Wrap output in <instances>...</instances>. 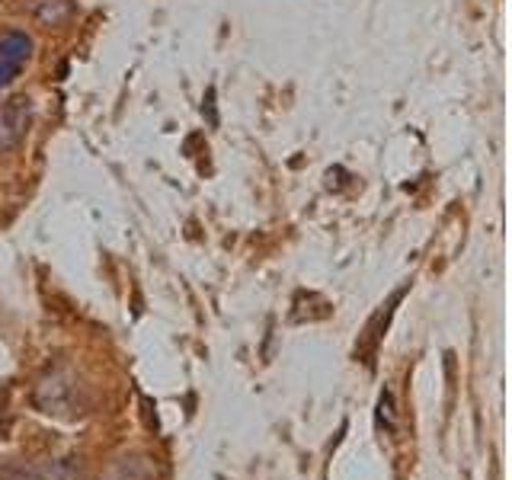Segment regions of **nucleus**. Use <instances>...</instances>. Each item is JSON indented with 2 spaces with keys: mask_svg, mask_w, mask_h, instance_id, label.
<instances>
[{
  "mask_svg": "<svg viewBox=\"0 0 512 480\" xmlns=\"http://www.w3.org/2000/svg\"><path fill=\"white\" fill-rule=\"evenodd\" d=\"M71 10H74L71 0H32V13H36L42 23H52V26L68 20Z\"/></svg>",
  "mask_w": 512,
  "mask_h": 480,
  "instance_id": "423d86ee",
  "label": "nucleus"
},
{
  "mask_svg": "<svg viewBox=\"0 0 512 480\" xmlns=\"http://www.w3.org/2000/svg\"><path fill=\"white\" fill-rule=\"evenodd\" d=\"M36 407L42 413H55V416H74L84 407L80 400V384L64 365L52 368L39 384H36Z\"/></svg>",
  "mask_w": 512,
  "mask_h": 480,
  "instance_id": "f257e3e1",
  "label": "nucleus"
},
{
  "mask_svg": "<svg viewBox=\"0 0 512 480\" xmlns=\"http://www.w3.org/2000/svg\"><path fill=\"white\" fill-rule=\"evenodd\" d=\"M378 426H384V429H394V397H391V391H381V397H378Z\"/></svg>",
  "mask_w": 512,
  "mask_h": 480,
  "instance_id": "0eeeda50",
  "label": "nucleus"
},
{
  "mask_svg": "<svg viewBox=\"0 0 512 480\" xmlns=\"http://www.w3.org/2000/svg\"><path fill=\"white\" fill-rule=\"evenodd\" d=\"M0 480H74V468L64 461H45V464H7L0 468Z\"/></svg>",
  "mask_w": 512,
  "mask_h": 480,
  "instance_id": "39448f33",
  "label": "nucleus"
},
{
  "mask_svg": "<svg viewBox=\"0 0 512 480\" xmlns=\"http://www.w3.org/2000/svg\"><path fill=\"white\" fill-rule=\"evenodd\" d=\"M29 55H32V39L26 36V32L13 29L0 39V90L20 74V68L29 61Z\"/></svg>",
  "mask_w": 512,
  "mask_h": 480,
  "instance_id": "20e7f679",
  "label": "nucleus"
},
{
  "mask_svg": "<svg viewBox=\"0 0 512 480\" xmlns=\"http://www.w3.org/2000/svg\"><path fill=\"white\" fill-rule=\"evenodd\" d=\"M218 480H221V477H218Z\"/></svg>",
  "mask_w": 512,
  "mask_h": 480,
  "instance_id": "6e6552de",
  "label": "nucleus"
},
{
  "mask_svg": "<svg viewBox=\"0 0 512 480\" xmlns=\"http://www.w3.org/2000/svg\"><path fill=\"white\" fill-rule=\"evenodd\" d=\"M407 295V285L404 288H397V292L388 298V304H381V308L368 317V324L362 327L359 333V343H356V356L368 365V368H375V359H378V346H381V336L384 330H388L391 324V317H394V304Z\"/></svg>",
  "mask_w": 512,
  "mask_h": 480,
  "instance_id": "7ed1b4c3",
  "label": "nucleus"
},
{
  "mask_svg": "<svg viewBox=\"0 0 512 480\" xmlns=\"http://www.w3.org/2000/svg\"><path fill=\"white\" fill-rule=\"evenodd\" d=\"M32 125V100L29 96H13L0 103V154H10L20 148Z\"/></svg>",
  "mask_w": 512,
  "mask_h": 480,
  "instance_id": "f03ea898",
  "label": "nucleus"
}]
</instances>
